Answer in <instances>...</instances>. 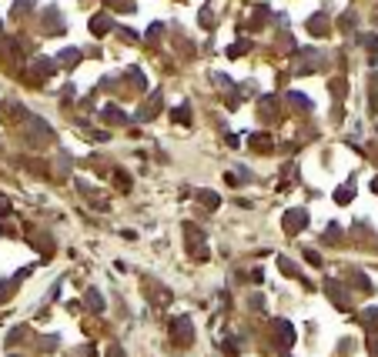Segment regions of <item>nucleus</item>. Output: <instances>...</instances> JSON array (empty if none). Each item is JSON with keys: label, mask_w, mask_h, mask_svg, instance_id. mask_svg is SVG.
<instances>
[{"label": "nucleus", "mask_w": 378, "mask_h": 357, "mask_svg": "<svg viewBox=\"0 0 378 357\" xmlns=\"http://www.w3.org/2000/svg\"><path fill=\"white\" fill-rule=\"evenodd\" d=\"M301 230V227H305V210H291V214H288V230Z\"/></svg>", "instance_id": "f257e3e1"}]
</instances>
